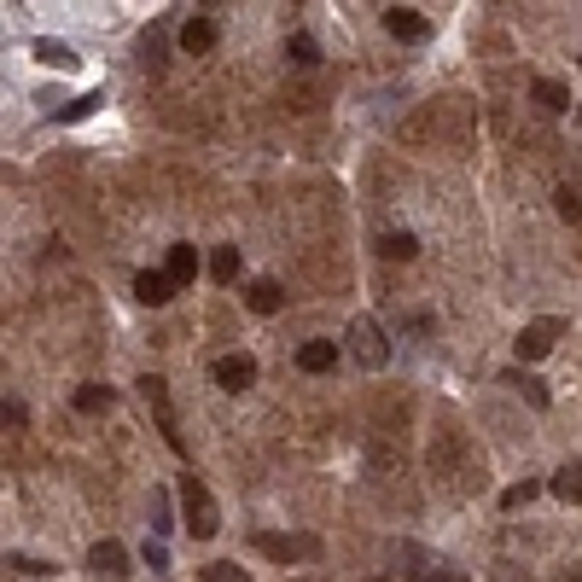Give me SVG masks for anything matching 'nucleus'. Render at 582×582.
Returning <instances> with one entry per match:
<instances>
[{"mask_svg":"<svg viewBox=\"0 0 582 582\" xmlns=\"http://www.w3.org/2000/svg\"><path fill=\"white\" fill-rule=\"evenodd\" d=\"M501 385H513V390L524 396L530 407H548V402H553V396H548V385H542V379H530L524 367H506V373H501Z\"/></svg>","mask_w":582,"mask_h":582,"instance_id":"nucleus-14","label":"nucleus"},{"mask_svg":"<svg viewBox=\"0 0 582 582\" xmlns=\"http://www.w3.org/2000/svg\"><path fill=\"white\" fill-rule=\"evenodd\" d=\"M256 553H268V560H280V565H291V560H315L320 553V542L315 536H274V530H256Z\"/></svg>","mask_w":582,"mask_h":582,"instance_id":"nucleus-4","label":"nucleus"},{"mask_svg":"<svg viewBox=\"0 0 582 582\" xmlns=\"http://www.w3.org/2000/svg\"><path fill=\"white\" fill-rule=\"evenodd\" d=\"M385 30L396 35V41H425L431 35V18L414 6H385Z\"/></svg>","mask_w":582,"mask_h":582,"instance_id":"nucleus-9","label":"nucleus"},{"mask_svg":"<svg viewBox=\"0 0 582 582\" xmlns=\"http://www.w3.org/2000/svg\"><path fill=\"white\" fill-rule=\"evenodd\" d=\"M169 280H175V286H193L198 280V251L193 245H169Z\"/></svg>","mask_w":582,"mask_h":582,"instance_id":"nucleus-17","label":"nucleus"},{"mask_svg":"<svg viewBox=\"0 0 582 582\" xmlns=\"http://www.w3.org/2000/svg\"><path fill=\"white\" fill-rule=\"evenodd\" d=\"M553 210H560L565 221H582V198H577V187H560V193H553Z\"/></svg>","mask_w":582,"mask_h":582,"instance_id":"nucleus-28","label":"nucleus"},{"mask_svg":"<svg viewBox=\"0 0 582 582\" xmlns=\"http://www.w3.org/2000/svg\"><path fill=\"white\" fill-rule=\"evenodd\" d=\"M198 582H251V571H239L228 560H210V565H198Z\"/></svg>","mask_w":582,"mask_h":582,"instance_id":"nucleus-23","label":"nucleus"},{"mask_svg":"<svg viewBox=\"0 0 582 582\" xmlns=\"http://www.w3.org/2000/svg\"><path fill=\"white\" fill-rule=\"evenodd\" d=\"M379 251L396 256V263H407V256L419 251V239H414V233H385V239H379Z\"/></svg>","mask_w":582,"mask_h":582,"instance_id":"nucleus-25","label":"nucleus"},{"mask_svg":"<svg viewBox=\"0 0 582 582\" xmlns=\"http://www.w3.org/2000/svg\"><path fill=\"white\" fill-rule=\"evenodd\" d=\"M553 338H560V320H530L524 332L513 338V350H518V362H542V355L553 350Z\"/></svg>","mask_w":582,"mask_h":582,"instance_id":"nucleus-6","label":"nucleus"},{"mask_svg":"<svg viewBox=\"0 0 582 582\" xmlns=\"http://www.w3.org/2000/svg\"><path fill=\"white\" fill-rule=\"evenodd\" d=\"M286 58H291L297 70H315L320 65V47L309 41V35H291V41H286Z\"/></svg>","mask_w":582,"mask_h":582,"instance_id":"nucleus-22","label":"nucleus"},{"mask_svg":"<svg viewBox=\"0 0 582 582\" xmlns=\"http://www.w3.org/2000/svg\"><path fill=\"white\" fill-rule=\"evenodd\" d=\"M297 367H303V373H327V367H338V338H309L303 350H297Z\"/></svg>","mask_w":582,"mask_h":582,"instance_id":"nucleus-12","label":"nucleus"},{"mask_svg":"<svg viewBox=\"0 0 582 582\" xmlns=\"http://www.w3.org/2000/svg\"><path fill=\"white\" fill-rule=\"evenodd\" d=\"M553 495H560V501H577L582 506V466H560V472H553V484H548Z\"/></svg>","mask_w":582,"mask_h":582,"instance_id":"nucleus-20","label":"nucleus"},{"mask_svg":"<svg viewBox=\"0 0 582 582\" xmlns=\"http://www.w3.org/2000/svg\"><path fill=\"white\" fill-rule=\"evenodd\" d=\"M99 105H105V94H82V99H70V105H58V122H82V117H94Z\"/></svg>","mask_w":582,"mask_h":582,"instance_id":"nucleus-24","label":"nucleus"},{"mask_svg":"<svg viewBox=\"0 0 582 582\" xmlns=\"http://www.w3.org/2000/svg\"><path fill=\"white\" fill-rule=\"evenodd\" d=\"M169 530H175V506H169V495H164V489H152V536L164 542Z\"/></svg>","mask_w":582,"mask_h":582,"instance_id":"nucleus-21","label":"nucleus"},{"mask_svg":"<svg viewBox=\"0 0 582 582\" xmlns=\"http://www.w3.org/2000/svg\"><path fill=\"white\" fill-rule=\"evenodd\" d=\"M577 582H582V577H577Z\"/></svg>","mask_w":582,"mask_h":582,"instance_id":"nucleus-32","label":"nucleus"},{"mask_svg":"<svg viewBox=\"0 0 582 582\" xmlns=\"http://www.w3.org/2000/svg\"><path fill=\"white\" fill-rule=\"evenodd\" d=\"M396 560L414 565V577H419V582H466V571H454V565H437L431 553H419L414 542H396Z\"/></svg>","mask_w":582,"mask_h":582,"instance_id":"nucleus-7","label":"nucleus"},{"mask_svg":"<svg viewBox=\"0 0 582 582\" xmlns=\"http://www.w3.org/2000/svg\"><path fill=\"white\" fill-rule=\"evenodd\" d=\"M6 571H18V577H47L53 565H47V560H35V553H6Z\"/></svg>","mask_w":582,"mask_h":582,"instance_id":"nucleus-26","label":"nucleus"},{"mask_svg":"<svg viewBox=\"0 0 582 582\" xmlns=\"http://www.w3.org/2000/svg\"><path fill=\"white\" fill-rule=\"evenodd\" d=\"M88 571L105 577V582H129L134 577L129 571V548H122V542H94L88 548Z\"/></svg>","mask_w":582,"mask_h":582,"instance_id":"nucleus-5","label":"nucleus"},{"mask_svg":"<svg viewBox=\"0 0 582 582\" xmlns=\"http://www.w3.org/2000/svg\"><path fill=\"white\" fill-rule=\"evenodd\" d=\"M140 560H146V565H152V571H169V548H164V542H157V536H146V548H140Z\"/></svg>","mask_w":582,"mask_h":582,"instance_id":"nucleus-29","label":"nucleus"},{"mask_svg":"<svg viewBox=\"0 0 582 582\" xmlns=\"http://www.w3.org/2000/svg\"><path fill=\"white\" fill-rule=\"evenodd\" d=\"M181 506H187V530L193 536H216L221 530V513H216V495L204 489V478H181Z\"/></svg>","mask_w":582,"mask_h":582,"instance_id":"nucleus-1","label":"nucleus"},{"mask_svg":"<svg viewBox=\"0 0 582 582\" xmlns=\"http://www.w3.org/2000/svg\"><path fill=\"white\" fill-rule=\"evenodd\" d=\"M530 99H536L542 111H548V117H565V111L577 105L571 99V88H565V82H553V76H542V82H530Z\"/></svg>","mask_w":582,"mask_h":582,"instance_id":"nucleus-11","label":"nucleus"},{"mask_svg":"<svg viewBox=\"0 0 582 582\" xmlns=\"http://www.w3.org/2000/svg\"><path fill=\"white\" fill-rule=\"evenodd\" d=\"M140 396H146V407L157 414V431H164V443H169L175 454H187V443H181V431H175V407H169V385H164L157 373H146V379H140Z\"/></svg>","mask_w":582,"mask_h":582,"instance_id":"nucleus-3","label":"nucleus"},{"mask_svg":"<svg viewBox=\"0 0 582 582\" xmlns=\"http://www.w3.org/2000/svg\"><path fill=\"white\" fill-rule=\"evenodd\" d=\"M30 53H35V65H47V70H76V53H70L65 41H53V35H41Z\"/></svg>","mask_w":582,"mask_h":582,"instance_id":"nucleus-15","label":"nucleus"},{"mask_svg":"<svg viewBox=\"0 0 582 582\" xmlns=\"http://www.w3.org/2000/svg\"><path fill=\"white\" fill-rule=\"evenodd\" d=\"M216 47V23L210 18H187L181 23V53H210Z\"/></svg>","mask_w":582,"mask_h":582,"instance_id":"nucleus-16","label":"nucleus"},{"mask_svg":"<svg viewBox=\"0 0 582 582\" xmlns=\"http://www.w3.org/2000/svg\"><path fill=\"white\" fill-rule=\"evenodd\" d=\"M76 407H82V414H111V407H117V390H111V385H82L76 390Z\"/></svg>","mask_w":582,"mask_h":582,"instance_id":"nucleus-19","label":"nucleus"},{"mask_svg":"<svg viewBox=\"0 0 582 582\" xmlns=\"http://www.w3.org/2000/svg\"><path fill=\"white\" fill-rule=\"evenodd\" d=\"M245 303H251L256 315H280V309H286V291H280V280H251V286H245Z\"/></svg>","mask_w":582,"mask_h":582,"instance_id":"nucleus-13","label":"nucleus"},{"mask_svg":"<svg viewBox=\"0 0 582 582\" xmlns=\"http://www.w3.org/2000/svg\"><path fill=\"white\" fill-rule=\"evenodd\" d=\"M210 280H216V286H233V280H239V251H233V245H216V256H210Z\"/></svg>","mask_w":582,"mask_h":582,"instance_id":"nucleus-18","label":"nucleus"},{"mask_svg":"<svg viewBox=\"0 0 582 582\" xmlns=\"http://www.w3.org/2000/svg\"><path fill=\"white\" fill-rule=\"evenodd\" d=\"M577 111H582V99H577Z\"/></svg>","mask_w":582,"mask_h":582,"instance_id":"nucleus-31","label":"nucleus"},{"mask_svg":"<svg viewBox=\"0 0 582 582\" xmlns=\"http://www.w3.org/2000/svg\"><path fill=\"white\" fill-rule=\"evenodd\" d=\"M175 291L181 286L169 280V268H140V274H134V297H140V303H152V309H164Z\"/></svg>","mask_w":582,"mask_h":582,"instance_id":"nucleus-10","label":"nucleus"},{"mask_svg":"<svg viewBox=\"0 0 582 582\" xmlns=\"http://www.w3.org/2000/svg\"><path fill=\"white\" fill-rule=\"evenodd\" d=\"M350 350H355V362H362L367 373H379V367L390 362V344H385V332H379L373 315H355L350 320Z\"/></svg>","mask_w":582,"mask_h":582,"instance_id":"nucleus-2","label":"nucleus"},{"mask_svg":"<svg viewBox=\"0 0 582 582\" xmlns=\"http://www.w3.org/2000/svg\"><path fill=\"white\" fill-rule=\"evenodd\" d=\"M0 414H6V425H23V419H30V407H23V402H12V396H6V407H0Z\"/></svg>","mask_w":582,"mask_h":582,"instance_id":"nucleus-30","label":"nucleus"},{"mask_svg":"<svg viewBox=\"0 0 582 582\" xmlns=\"http://www.w3.org/2000/svg\"><path fill=\"white\" fill-rule=\"evenodd\" d=\"M210 373H216V385H221V390H245V385H256V362H251L245 350L221 355V362L210 367Z\"/></svg>","mask_w":582,"mask_h":582,"instance_id":"nucleus-8","label":"nucleus"},{"mask_svg":"<svg viewBox=\"0 0 582 582\" xmlns=\"http://www.w3.org/2000/svg\"><path fill=\"white\" fill-rule=\"evenodd\" d=\"M536 478H524V484H513V489H501V506H506V513H513V506H524V501H536Z\"/></svg>","mask_w":582,"mask_h":582,"instance_id":"nucleus-27","label":"nucleus"}]
</instances>
